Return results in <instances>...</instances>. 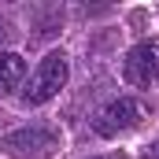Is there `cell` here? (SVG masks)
Listing matches in <instances>:
<instances>
[{
    "mask_svg": "<svg viewBox=\"0 0 159 159\" xmlns=\"http://www.w3.org/2000/svg\"><path fill=\"white\" fill-rule=\"evenodd\" d=\"M67 74H70L67 56H63V52H48V56L37 63V70L30 74V81L22 85V104L37 107V104H44V100H52V96L67 85Z\"/></svg>",
    "mask_w": 159,
    "mask_h": 159,
    "instance_id": "cell-2",
    "label": "cell"
},
{
    "mask_svg": "<svg viewBox=\"0 0 159 159\" xmlns=\"http://www.w3.org/2000/svg\"><path fill=\"white\" fill-rule=\"evenodd\" d=\"M122 78L129 81V85H141V89H148V85L159 81V41L156 37L137 41V44L126 52V59H122Z\"/></svg>",
    "mask_w": 159,
    "mask_h": 159,
    "instance_id": "cell-4",
    "label": "cell"
},
{
    "mask_svg": "<svg viewBox=\"0 0 159 159\" xmlns=\"http://www.w3.org/2000/svg\"><path fill=\"white\" fill-rule=\"evenodd\" d=\"M0 148L11 159H48L56 148H59V129L56 126H44V122H34V126H22V129H11Z\"/></svg>",
    "mask_w": 159,
    "mask_h": 159,
    "instance_id": "cell-1",
    "label": "cell"
},
{
    "mask_svg": "<svg viewBox=\"0 0 159 159\" xmlns=\"http://www.w3.org/2000/svg\"><path fill=\"white\" fill-rule=\"evenodd\" d=\"M141 159H159V137L148 144V148H144V152H141Z\"/></svg>",
    "mask_w": 159,
    "mask_h": 159,
    "instance_id": "cell-6",
    "label": "cell"
},
{
    "mask_svg": "<svg viewBox=\"0 0 159 159\" xmlns=\"http://www.w3.org/2000/svg\"><path fill=\"white\" fill-rule=\"evenodd\" d=\"M26 74V59L19 52H0V96H7Z\"/></svg>",
    "mask_w": 159,
    "mask_h": 159,
    "instance_id": "cell-5",
    "label": "cell"
},
{
    "mask_svg": "<svg viewBox=\"0 0 159 159\" xmlns=\"http://www.w3.org/2000/svg\"><path fill=\"white\" fill-rule=\"evenodd\" d=\"M96 159H122V156H96Z\"/></svg>",
    "mask_w": 159,
    "mask_h": 159,
    "instance_id": "cell-7",
    "label": "cell"
},
{
    "mask_svg": "<svg viewBox=\"0 0 159 159\" xmlns=\"http://www.w3.org/2000/svg\"><path fill=\"white\" fill-rule=\"evenodd\" d=\"M144 115H148L144 100H137V96H119V100H111V104H104V107L96 111L93 129H96L100 137H119L122 129H133Z\"/></svg>",
    "mask_w": 159,
    "mask_h": 159,
    "instance_id": "cell-3",
    "label": "cell"
}]
</instances>
